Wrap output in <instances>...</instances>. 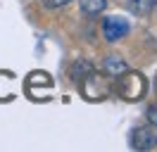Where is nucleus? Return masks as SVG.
I'll return each instance as SVG.
<instances>
[{
  "label": "nucleus",
  "instance_id": "1",
  "mask_svg": "<svg viewBox=\"0 0 157 152\" xmlns=\"http://www.w3.org/2000/svg\"><path fill=\"white\" fill-rule=\"evenodd\" d=\"M117 81H114V93L121 97V100H126V102H136L143 97L145 93V78L143 74H138V71H124V74L114 76Z\"/></svg>",
  "mask_w": 157,
  "mask_h": 152
},
{
  "label": "nucleus",
  "instance_id": "2",
  "mask_svg": "<svg viewBox=\"0 0 157 152\" xmlns=\"http://www.w3.org/2000/svg\"><path fill=\"white\" fill-rule=\"evenodd\" d=\"M81 90H83V95H86L88 100H102V97L109 93V86H107V81H102L95 71H90V74L81 81Z\"/></svg>",
  "mask_w": 157,
  "mask_h": 152
},
{
  "label": "nucleus",
  "instance_id": "3",
  "mask_svg": "<svg viewBox=\"0 0 157 152\" xmlns=\"http://www.w3.org/2000/svg\"><path fill=\"white\" fill-rule=\"evenodd\" d=\"M102 33L107 38L109 43H114L119 38H124L128 33V21L124 17H117V14H112V17H105L102 21Z\"/></svg>",
  "mask_w": 157,
  "mask_h": 152
},
{
  "label": "nucleus",
  "instance_id": "4",
  "mask_svg": "<svg viewBox=\"0 0 157 152\" xmlns=\"http://www.w3.org/2000/svg\"><path fill=\"white\" fill-rule=\"evenodd\" d=\"M131 147L136 150H152L157 147V135L152 128H136L131 133Z\"/></svg>",
  "mask_w": 157,
  "mask_h": 152
},
{
  "label": "nucleus",
  "instance_id": "5",
  "mask_svg": "<svg viewBox=\"0 0 157 152\" xmlns=\"http://www.w3.org/2000/svg\"><path fill=\"white\" fill-rule=\"evenodd\" d=\"M102 69H105V74H109V76H119V74L126 71V62L119 55H107L105 62H102Z\"/></svg>",
  "mask_w": 157,
  "mask_h": 152
},
{
  "label": "nucleus",
  "instance_id": "6",
  "mask_svg": "<svg viewBox=\"0 0 157 152\" xmlns=\"http://www.w3.org/2000/svg\"><path fill=\"white\" fill-rule=\"evenodd\" d=\"M90 71H95V69H93V64H90V62H86V59H78V62H74V66H71V71H69V74H71V78H74L76 83H81V81L90 74Z\"/></svg>",
  "mask_w": 157,
  "mask_h": 152
},
{
  "label": "nucleus",
  "instance_id": "7",
  "mask_svg": "<svg viewBox=\"0 0 157 152\" xmlns=\"http://www.w3.org/2000/svg\"><path fill=\"white\" fill-rule=\"evenodd\" d=\"M105 5H107V0H81V12L88 17H95L105 10Z\"/></svg>",
  "mask_w": 157,
  "mask_h": 152
},
{
  "label": "nucleus",
  "instance_id": "8",
  "mask_svg": "<svg viewBox=\"0 0 157 152\" xmlns=\"http://www.w3.org/2000/svg\"><path fill=\"white\" fill-rule=\"evenodd\" d=\"M126 5L136 14H145L147 10H150V5H152V0H126Z\"/></svg>",
  "mask_w": 157,
  "mask_h": 152
},
{
  "label": "nucleus",
  "instance_id": "9",
  "mask_svg": "<svg viewBox=\"0 0 157 152\" xmlns=\"http://www.w3.org/2000/svg\"><path fill=\"white\" fill-rule=\"evenodd\" d=\"M67 2H71V0H43V5L48 10H52V7H62V5H67Z\"/></svg>",
  "mask_w": 157,
  "mask_h": 152
},
{
  "label": "nucleus",
  "instance_id": "10",
  "mask_svg": "<svg viewBox=\"0 0 157 152\" xmlns=\"http://www.w3.org/2000/svg\"><path fill=\"white\" fill-rule=\"evenodd\" d=\"M147 119H150V124H152V126H157V104L147 109Z\"/></svg>",
  "mask_w": 157,
  "mask_h": 152
}]
</instances>
